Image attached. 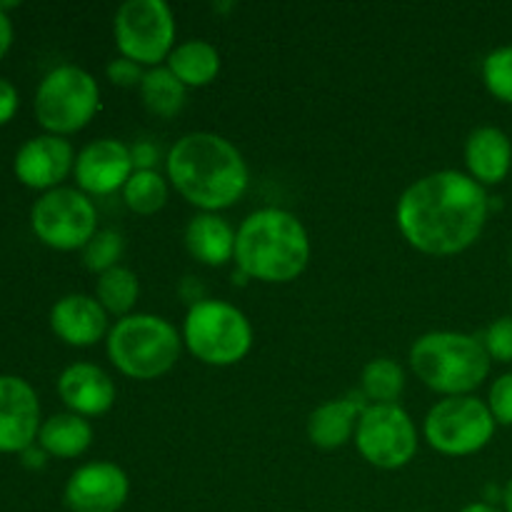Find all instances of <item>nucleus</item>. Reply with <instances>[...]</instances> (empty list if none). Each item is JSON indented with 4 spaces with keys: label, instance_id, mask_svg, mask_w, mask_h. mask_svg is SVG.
<instances>
[{
    "label": "nucleus",
    "instance_id": "obj_37",
    "mask_svg": "<svg viewBox=\"0 0 512 512\" xmlns=\"http://www.w3.org/2000/svg\"><path fill=\"white\" fill-rule=\"evenodd\" d=\"M503 503H505V512H512V478L510 483L505 485V493H503Z\"/></svg>",
    "mask_w": 512,
    "mask_h": 512
},
{
    "label": "nucleus",
    "instance_id": "obj_33",
    "mask_svg": "<svg viewBox=\"0 0 512 512\" xmlns=\"http://www.w3.org/2000/svg\"><path fill=\"white\" fill-rule=\"evenodd\" d=\"M130 153H133V165H138V170H153L155 160H158V150L150 143H138Z\"/></svg>",
    "mask_w": 512,
    "mask_h": 512
},
{
    "label": "nucleus",
    "instance_id": "obj_20",
    "mask_svg": "<svg viewBox=\"0 0 512 512\" xmlns=\"http://www.w3.org/2000/svg\"><path fill=\"white\" fill-rule=\"evenodd\" d=\"M185 248L200 263L223 265L235 258V233L218 215H195L185 228Z\"/></svg>",
    "mask_w": 512,
    "mask_h": 512
},
{
    "label": "nucleus",
    "instance_id": "obj_19",
    "mask_svg": "<svg viewBox=\"0 0 512 512\" xmlns=\"http://www.w3.org/2000/svg\"><path fill=\"white\" fill-rule=\"evenodd\" d=\"M363 410L365 403L355 398V395L320 405L308 418L310 440L325 450L340 448V445H345L355 435V428H358V420L355 418H360Z\"/></svg>",
    "mask_w": 512,
    "mask_h": 512
},
{
    "label": "nucleus",
    "instance_id": "obj_27",
    "mask_svg": "<svg viewBox=\"0 0 512 512\" xmlns=\"http://www.w3.org/2000/svg\"><path fill=\"white\" fill-rule=\"evenodd\" d=\"M483 80L493 98L512 105V45L493 50L483 60Z\"/></svg>",
    "mask_w": 512,
    "mask_h": 512
},
{
    "label": "nucleus",
    "instance_id": "obj_15",
    "mask_svg": "<svg viewBox=\"0 0 512 512\" xmlns=\"http://www.w3.org/2000/svg\"><path fill=\"white\" fill-rule=\"evenodd\" d=\"M73 148L60 135H40L28 140L15 155V175L35 190H55L73 168Z\"/></svg>",
    "mask_w": 512,
    "mask_h": 512
},
{
    "label": "nucleus",
    "instance_id": "obj_22",
    "mask_svg": "<svg viewBox=\"0 0 512 512\" xmlns=\"http://www.w3.org/2000/svg\"><path fill=\"white\" fill-rule=\"evenodd\" d=\"M168 68L185 88L213 83L220 70V55L205 40H185L168 55Z\"/></svg>",
    "mask_w": 512,
    "mask_h": 512
},
{
    "label": "nucleus",
    "instance_id": "obj_7",
    "mask_svg": "<svg viewBox=\"0 0 512 512\" xmlns=\"http://www.w3.org/2000/svg\"><path fill=\"white\" fill-rule=\"evenodd\" d=\"M100 108L98 83L78 65L50 70L35 93V115L45 130L55 135L78 133Z\"/></svg>",
    "mask_w": 512,
    "mask_h": 512
},
{
    "label": "nucleus",
    "instance_id": "obj_12",
    "mask_svg": "<svg viewBox=\"0 0 512 512\" xmlns=\"http://www.w3.org/2000/svg\"><path fill=\"white\" fill-rule=\"evenodd\" d=\"M40 433L35 390L15 375H0V453H23Z\"/></svg>",
    "mask_w": 512,
    "mask_h": 512
},
{
    "label": "nucleus",
    "instance_id": "obj_24",
    "mask_svg": "<svg viewBox=\"0 0 512 512\" xmlns=\"http://www.w3.org/2000/svg\"><path fill=\"white\" fill-rule=\"evenodd\" d=\"M405 388V373L395 360L378 358L370 360L363 370L365 398L375 400V405H393Z\"/></svg>",
    "mask_w": 512,
    "mask_h": 512
},
{
    "label": "nucleus",
    "instance_id": "obj_18",
    "mask_svg": "<svg viewBox=\"0 0 512 512\" xmlns=\"http://www.w3.org/2000/svg\"><path fill=\"white\" fill-rule=\"evenodd\" d=\"M465 163L470 178L480 185H498L508 178L512 168V143L500 128L485 125L470 133L465 143Z\"/></svg>",
    "mask_w": 512,
    "mask_h": 512
},
{
    "label": "nucleus",
    "instance_id": "obj_3",
    "mask_svg": "<svg viewBox=\"0 0 512 512\" xmlns=\"http://www.w3.org/2000/svg\"><path fill=\"white\" fill-rule=\"evenodd\" d=\"M308 258V233L288 210H255L235 233V263L248 278L263 283H288L303 273Z\"/></svg>",
    "mask_w": 512,
    "mask_h": 512
},
{
    "label": "nucleus",
    "instance_id": "obj_30",
    "mask_svg": "<svg viewBox=\"0 0 512 512\" xmlns=\"http://www.w3.org/2000/svg\"><path fill=\"white\" fill-rule=\"evenodd\" d=\"M488 408L493 413L495 423L512 425V373L500 375L490 388Z\"/></svg>",
    "mask_w": 512,
    "mask_h": 512
},
{
    "label": "nucleus",
    "instance_id": "obj_25",
    "mask_svg": "<svg viewBox=\"0 0 512 512\" xmlns=\"http://www.w3.org/2000/svg\"><path fill=\"white\" fill-rule=\"evenodd\" d=\"M123 200L133 213L153 215L168 200V185L155 170H135L123 188Z\"/></svg>",
    "mask_w": 512,
    "mask_h": 512
},
{
    "label": "nucleus",
    "instance_id": "obj_34",
    "mask_svg": "<svg viewBox=\"0 0 512 512\" xmlns=\"http://www.w3.org/2000/svg\"><path fill=\"white\" fill-rule=\"evenodd\" d=\"M10 43H13V25H10V18L8 15L0 10V58H3L5 53H8Z\"/></svg>",
    "mask_w": 512,
    "mask_h": 512
},
{
    "label": "nucleus",
    "instance_id": "obj_35",
    "mask_svg": "<svg viewBox=\"0 0 512 512\" xmlns=\"http://www.w3.org/2000/svg\"><path fill=\"white\" fill-rule=\"evenodd\" d=\"M23 465H25V468H43V465H45V450L43 448H33V445H30L28 450H23Z\"/></svg>",
    "mask_w": 512,
    "mask_h": 512
},
{
    "label": "nucleus",
    "instance_id": "obj_32",
    "mask_svg": "<svg viewBox=\"0 0 512 512\" xmlns=\"http://www.w3.org/2000/svg\"><path fill=\"white\" fill-rule=\"evenodd\" d=\"M15 110H18V90L10 80L0 78V125L13 120Z\"/></svg>",
    "mask_w": 512,
    "mask_h": 512
},
{
    "label": "nucleus",
    "instance_id": "obj_9",
    "mask_svg": "<svg viewBox=\"0 0 512 512\" xmlns=\"http://www.w3.org/2000/svg\"><path fill=\"white\" fill-rule=\"evenodd\" d=\"M175 18L163 0H128L115 13V43L123 58L158 65L173 53Z\"/></svg>",
    "mask_w": 512,
    "mask_h": 512
},
{
    "label": "nucleus",
    "instance_id": "obj_21",
    "mask_svg": "<svg viewBox=\"0 0 512 512\" xmlns=\"http://www.w3.org/2000/svg\"><path fill=\"white\" fill-rule=\"evenodd\" d=\"M40 448L55 458H78L93 443V428L83 415L60 413L40 425Z\"/></svg>",
    "mask_w": 512,
    "mask_h": 512
},
{
    "label": "nucleus",
    "instance_id": "obj_31",
    "mask_svg": "<svg viewBox=\"0 0 512 512\" xmlns=\"http://www.w3.org/2000/svg\"><path fill=\"white\" fill-rule=\"evenodd\" d=\"M143 70H140L138 63L128 58H118L108 65V78L113 80L115 85H123V88H130V85H140L143 80Z\"/></svg>",
    "mask_w": 512,
    "mask_h": 512
},
{
    "label": "nucleus",
    "instance_id": "obj_36",
    "mask_svg": "<svg viewBox=\"0 0 512 512\" xmlns=\"http://www.w3.org/2000/svg\"><path fill=\"white\" fill-rule=\"evenodd\" d=\"M460 512H505V510H498L495 505H490V503H473V505H468V508H463Z\"/></svg>",
    "mask_w": 512,
    "mask_h": 512
},
{
    "label": "nucleus",
    "instance_id": "obj_5",
    "mask_svg": "<svg viewBox=\"0 0 512 512\" xmlns=\"http://www.w3.org/2000/svg\"><path fill=\"white\" fill-rule=\"evenodd\" d=\"M108 358L128 378H160L178 363L180 335L158 315H125L108 335Z\"/></svg>",
    "mask_w": 512,
    "mask_h": 512
},
{
    "label": "nucleus",
    "instance_id": "obj_2",
    "mask_svg": "<svg viewBox=\"0 0 512 512\" xmlns=\"http://www.w3.org/2000/svg\"><path fill=\"white\" fill-rule=\"evenodd\" d=\"M168 175L188 203L223 210L248 190V165L230 140L215 133H190L170 148Z\"/></svg>",
    "mask_w": 512,
    "mask_h": 512
},
{
    "label": "nucleus",
    "instance_id": "obj_16",
    "mask_svg": "<svg viewBox=\"0 0 512 512\" xmlns=\"http://www.w3.org/2000/svg\"><path fill=\"white\" fill-rule=\"evenodd\" d=\"M60 400L75 415H103L115 403V383L103 368L90 363H75L58 378Z\"/></svg>",
    "mask_w": 512,
    "mask_h": 512
},
{
    "label": "nucleus",
    "instance_id": "obj_29",
    "mask_svg": "<svg viewBox=\"0 0 512 512\" xmlns=\"http://www.w3.org/2000/svg\"><path fill=\"white\" fill-rule=\"evenodd\" d=\"M483 345L485 350H488L490 360L512 363V315L498 318L488 330H485Z\"/></svg>",
    "mask_w": 512,
    "mask_h": 512
},
{
    "label": "nucleus",
    "instance_id": "obj_4",
    "mask_svg": "<svg viewBox=\"0 0 512 512\" xmlns=\"http://www.w3.org/2000/svg\"><path fill=\"white\" fill-rule=\"evenodd\" d=\"M410 365L430 390L458 398L483 385L490 373V355L475 335L440 330L415 340Z\"/></svg>",
    "mask_w": 512,
    "mask_h": 512
},
{
    "label": "nucleus",
    "instance_id": "obj_1",
    "mask_svg": "<svg viewBox=\"0 0 512 512\" xmlns=\"http://www.w3.org/2000/svg\"><path fill=\"white\" fill-rule=\"evenodd\" d=\"M488 193L458 170H440L415 180L398 203V228L425 255L468 250L488 223Z\"/></svg>",
    "mask_w": 512,
    "mask_h": 512
},
{
    "label": "nucleus",
    "instance_id": "obj_6",
    "mask_svg": "<svg viewBox=\"0 0 512 512\" xmlns=\"http://www.w3.org/2000/svg\"><path fill=\"white\" fill-rule=\"evenodd\" d=\"M190 353L208 365H235L250 353L253 328L235 305L223 300H198L183 325Z\"/></svg>",
    "mask_w": 512,
    "mask_h": 512
},
{
    "label": "nucleus",
    "instance_id": "obj_28",
    "mask_svg": "<svg viewBox=\"0 0 512 512\" xmlns=\"http://www.w3.org/2000/svg\"><path fill=\"white\" fill-rule=\"evenodd\" d=\"M120 255H123V238L115 230H98L93 235V240L83 248L85 268L100 275L118 268Z\"/></svg>",
    "mask_w": 512,
    "mask_h": 512
},
{
    "label": "nucleus",
    "instance_id": "obj_13",
    "mask_svg": "<svg viewBox=\"0 0 512 512\" xmlns=\"http://www.w3.org/2000/svg\"><path fill=\"white\" fill-rule=\"evenodd\" d=\"M128 475L113 463H90L75 470L65 485L70 512H118L128 500Z\"/></svg>",
    "mask_w": 512,
    "mask_h": 512
},
{
    "label": "nucleus",
    "instance_id": "obj_11",
    "mask_svg": "<svg viewBox=\"0 0 512 512\" xmlns=\"http://www.w3.org/2000/svg\"><path fill=\"white\" fill-rule=\"evenodd\" d=\"M35 235L55 250H78L93 240L98 228L95 205L73 188L48 190L30 213Z\"/></svg>",
    "mask_w": 512,
    "mask_h": 512
},
{
    "label": "nucleus",
    "instance_id": "obj_23",
    "mask_svg": "<svg viewBox=\"0 0 512 512\" xmlns=\"http://www.w3.org/2000/svg\"><path fill=\"white\" fill-rule=\"evenodd\" d=\"M140 98L153 115L173 118L185 105V85L170 73V68H150L140 80Z\"/></svg>",
    "mask_w": 512,
    "mask_h": 512
},
{
    "label": "nucleus",
    "instance_id": "obj_14",
    "mask_svg": "<svg viewBox=\"0 0 512 512\" xmlns=\"http://www.w3.org/2000/svg\"><path fill=\"white\" fill-rule=\"evenodd\" d=\"M133 175V153L125 143L113 138L95 140L80 150L75 160V180L85 193L110 195Z\"/></svg>",
    "mask_w": 512,
    "mask_h": 512
},
{
    "label": "nucleus",
    "instance_id": "obj_26",
    "mask_svg": "<svg viewBox=\"0 0 512 512\" xmlns=\"http://www.w3.org/2000/svg\"><path fill=\"white\" fill-rule=\"evenodd\" d=\"M138 300V278L128 268H113L98 278V303L105 313L125 315Z\"/></svg>",
    "mask_w": 512,
    "mask_h": 512
},
{
    "label": "nucleus",
    "instance_id": "obj_17",
    "mask_svg": "<svg viewBox=\"0 0 512 512\" xmlns=\"http://www.w3.org/2000/svg\"><path fill=\"white\" fill-rule=\"evenodd\" d=\"M50 325L53 333L68 345L88 348L108 330V313L88 295H65L50 310Z\"/></svg>",
    "mask_w": 512,
    "mask_h": 512
},
{
    "label": "nucleus",
    "instance_id": "obj_8",
    "mask_svg": "<svg viewBox=\"0 0 512 512\" xmlns=\"http://www.w3.org/2000/svg\"><path fill=\"white\" fill-rule=\"evenodd\" d=\"M495 418L488 403L473 395L445 398L425 418V440L443 455H473L495 435Z\"/></svg>",
    "mask_w": 512,
    "mask_h": 512
},
{
    "label": "nucleus",
    "instance_id": "obj_10",
    "mask_svg": "<svg viewBox=\"0 0 512 512\" xmlns=\"http://www.w3.org/2000/svg\"><path fill=\"white\" fill-rule=\"evenodd\" d=\"M355 445L370 465L398 470L415 458L418 430L400 405H368L358 418Z\"/></svg>",
    "mask_w": 512,
    "mask_h": 512
}]
</instances>
